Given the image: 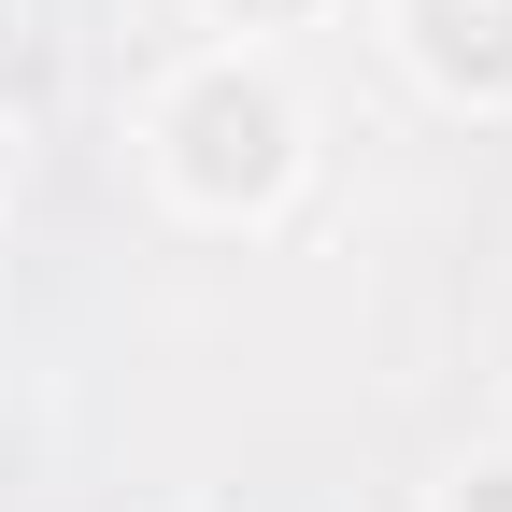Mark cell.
Instances as JSON below:
<instances>
[{
    "instance_id": "6da1fadb",
    "label": "cell",
    "mask_w": 512,
    "mask_h": 512,
    "mask_svg": "<svg viewBox=\"0 0 512 512\" xmlns=\"http://www.w3.org/2000/svg\"><path fill=\"white\" fill-rule=\"evenodd\" d=\"M171 143H185V185H200V200H271V185L299 171V114L256 72H214L200 100L171 114Z\"/></svg>"
},
{
    "instance_id": "3957f363",
    "label": "cell",
    "mask_w": 512,
    "mask_h": 512,
    "mask_svg": "<svg viewBox=\"0 0 512 512\" xmlns=\"http://www.w3.org/2000/svg\"><path fill=\"white\" fill-rule=\"evenodd\" d=\"M228 15H299V0H228Z\"/></svg>"
},
{
    "instance_id": "7a4b0ae2",
    "label": "cell",
    "mask_w": 512,
    "mask_h": 512,
    "mask_svg": "<svg viewBox=\"0 0 512 512\" xmlns=\"http://www.w3.org/2000/svg\"><path fill=\"white\" fill-rule=\"evenodd\" d=\"M413 43L441 86H512V0H413Z\"/></svg>"
}]
</instances>
